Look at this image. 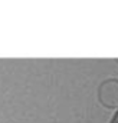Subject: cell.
<instances>
[{
	"instance_id": "obj_1",
	"label": "cell",
	"mask_w": 118,
	"mask_h": 123,
	"mask_svg": "<svg viewBox=\"0 0 118 123\" xmlns=\"http://www.w3.org/2000/svg\"><path fill=\"white\" fill-rule=\"evenodd\" d=\"M98 100L107 109L118 107V82L107 80L98 89Z\"/></svg>"
}]
</instances>
